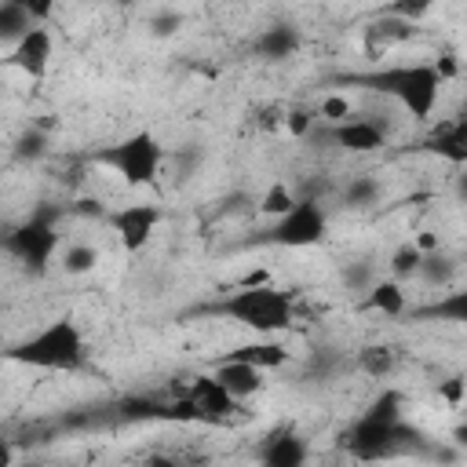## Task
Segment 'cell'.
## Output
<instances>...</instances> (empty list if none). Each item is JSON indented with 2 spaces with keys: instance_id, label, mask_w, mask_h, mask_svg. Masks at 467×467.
Wrapping results in <instances>:
<instances>
[{
  "instance_id": "obj_1",
  "label": "cell",
  "mask_w": 467,
  "mask_h": 467,
  "mask_svg": "<svg viewBox=\"0 0 467 467\" xmlns=\"http://www.w3.org/2000/svg\"><path fill=\"white\" fill-rule=\"evenodd\" d=\"M336 84H354V88H368L372 95H383L390 102H398L416 124H427L438 95H441V77L434 69V62H401V66H387V69H368V73H339Z\"/></svg>"
},
{
  "instance_id": "obj_32",
  "label": "cell",
  "mask_w": 467,
  "mask_h": 467,
  "mask_svg": "<svg viewBox=\"0 0 467 467\" xmlns=\"http://www.w3.org/2000/svg\"><path fill=\"white\" fill-rule=\"evenodd\" d=\"M73 212H77V215H91V219H99V215H106V208H102V204H99L95 197H80Z\"/></svg>"
},
{
  "instance_id": "obj_35",
  "label": "cell",
  "mask_w": 467,
  "mask_h": 467,
  "mask_svg": "<svg viewBox=\"0 0 467 467\" xmlns=\"http://www.w3.org/2000/svg\"><path fill=\"white\" fill-rule=\"evenodd\" d=\"M26 467H36V463H26Z\"/></svg>"
},
{
  "instance_id": "obj_31",
  "label": "cell",
  "mask_w": 467,
  "mask_h": 467,
  "mask_svg": "<svg viewBox=\"0 0 467 467\" xmlns=\"http://www.w3.org/2000/svg\"><path fill=\"white\" fill-rule=\"evenodd\" d=\"M285 124H288V131H292V135H306V131H310V124H314V113H310V109H303V106H296V109H288Z\"/></svg>"
},
{
  "instance_id": "obj_33",
  "label": "cell",
  "mask_w": 467,
  "mask_h": 467,
  "mask_svg": "<svg viewBox=\"0 0 467 467\" xmlns=\"http://www.w3.org/2000/svg\"><path fill=\"white\" fill-rule=\"evenodd\" d=\"M0 467H15V445L7 438H0Z\"/></svg>"
},
{
  "instance_id": "obj_17",
  "label": "cell",
  "mask_w": 467,
  "mask_h": 467,
  "mask_svg": "<svg viewBox=\"0 0 467 467\" xmlns=\"http://www.w3.org/2000/svg\"><path fill=\"white\" fill-rule=\"evenodd\" d=\"M212 376L223 383V390L234 401H244V398H252V394L263 390V372L252 368V365H241V361H215L212 365Z\"/></svg>"
},
{
  "instance_id": "obj_7",
  "label": "cell",
  "mask_w": 467,
  "mask_h": 467,
  "mask_svg": "<svg viewBox=\"0 0 467 467\" xmlns=\"http://www.w3.org/2000/svg\"><path fill=\"white\" fill-rule=\"evenodd\" d=\"M325 234H328L325 204L314 201V197H303V201H296L281 219H274V226L263 234V241H266V244H277V248H310V244H317Z\"/></svg>"
},
{
  "instance_id": "obj_22",
  "label": "cell",
  "mask_w": 467,
  "mask_h": 467,
  "mask_svg": "<svg viewBox=\"0 0 467 467\" xmlns=\"http://www.w3.org/2000/svg\"><path fill=\"white\" fill-rule=\"evenodd\" d=\"M95 266H99V248H95V244L73 241V244L62 248V270H66V274L80 277V274H91Z\"/></svg>"
},
{
  "instance_id": "obj_4",
  "label": "cell",
  "mask_w": 467,
  "mask_h": 467,
  "mask_svg": "<svg viewBox=\"0 0 467 467\" xmlns=\"http://www.w3.org/2000/svg\"><path fill=\"white\" fill-rule=\"evenodd\" d=\"M401 394L398 390H383L343 434H339V449L358 460V463H376V460H394V427L401 423Z\"/></svg>"
},
{
  "instance_id": "obj_34",
  "label": "cell",
  "mask_w": 467,
  "mask_h": 467,
  "mask_svg": "<svg viewBox=\"0 0 467 467\" xmlns=\"http://www.w3.org/2000/svg\"><path fill=\"white\" fill-rule=\"evenodd\" d=\"M146 467H179L171 456H164V452H153V456H146Z\"/></svg>"
},
{
  "instance_id": "obj_8",
  "label": "cell",
  "mask_w": 467,
  "mask_h": 467,
  "mask_svg": "<svg viewBox=\"0 0 467 467\" xmlns=\"http://www.w3.org/2000/svg\"><path fill=\"white\" fill-rule=\"evenodd\" d=\"M106 219H109V226L117 230V241L124 244V252H142L146 244H150V237L157 234V226H161V208L157 204H150V201H131V204H124V208H117V212H106Z\"/></svg>"
},
{
  "instance_id": "obj_12",
  "label": "cell",
  "mask_w": 467,
  "mask_h": 467,
  "mask_svg": "<svg viewBox=\"0 0 467 467\" xmlns=\"http://www.w3.org/2000/svg\"><path fill=\"white\" fill-rule=\"evenodd\" d=\"M310 445L296 427H277L259 445V467H306Z\"/></svg>"
},
{
  "instance_id": "obj_18",
  "label": "cell",
  "mask_w": 467,
  "mask_h": 467,
  "mask_svg": "<svg viewBox=\"0 0 467 467\" xmlns=\"http://www.w3.org/2000/svg\"><path fill=\"white\" fill-rule=\"evenodd\" d=\"M361 310H372V314H383V317H401L409 310V299H405V288L390 277L376 281L361 299H358Z\"/></svg>"
},
{
  "instance_id": "obj_24",
  "label": "cell",
  "mask_w": 467,
  "mask_h": 467,
  "mask_svg": "<svg viewBox=\"0 0 467 467\" xmlns=\"http://www.w3.org/2000/svg\"><path fill=\"white\" fill-rule=\"evenodd\" d=\"M379 179H372V175H358V179H350L347 182V190H343V204H350V208H368V204H376L379 201Z\"/></svg>"
},
{
  "instance_id": "obj_27",
  "label": "cell",
  "mask_w": 467,
  "mask_h": 467,
  "mask_svg": "<svg viewBox=\"0 0 467 467\" xmlns=\"http://www.w3.org/2000/svg\"><path fill=\"white\" fill-rule=\"evenodd\" d=\"M343 285L350 288V292H368L372 285H376V266L368 263V259H358V263H350L347 270H343Z\"/></svg>"
},
{
  "instance_id": "obj_20",
  "label": "cell",
  "mask_w": 467,
  "mask_h": 467,
  "mask_svg": "<svg viewBox=\"0 0 467 467\" xmlns=\"http://www.w3.org/2000/svg\"><path fill=\"white\" fill-rule=\"evenodd\" d=\"M11 153H15V161H22V164H36V161H44V157L51 153V135H47V124H29V128H26V131L15 139Z\"/></svg>"
},
{
  "instance_id": "obj_21",
  "label": "cell",
  "mask_w": 467,
  "mask_h": 467,
  "mask_svg": "<svg viewBox=\"0 0 467 467\" xmlns=\"http://www.w3.org/2000/svg\"><path fill=\"white\" fill-rule=\"evenodd\" d=\"M394 347H387V343H368V347H361L358 350V358H354V365L365 372V376H372V379H383V376H390L394 372Z\"/></svg>"
},
{
  "instance_id": "obj_25",
  "label": "cell",
  "mask_w": 467,
  "mask_h": 467,
  "mask_svg": "<svg viewBox=\"0 0 467 467\" xmlns=\"http://www.w3.org/2000/svg\"><path fill=\"white\" fill-rule=\"evenodd\" d=\"M416 317H438V321H463L467 317V296L463 292H449L445 299L416 310Z\"/></svg>"
},
{
  "instance_id": "obj_15",
  "label": "cell",
  "mask_w": 467,
  "mask_h": 467,
  "mask_svg": "<svg viewBox=\"0 0 467 467\" xmlns=\"http://www.w3.org/2000/svg\"><path fill=\"white\" fill-rule=\"evenodd\" d=\"M299 47H303V36H299V29H296L292 22H274V26H266V29L255 36V44H252V51H255L259 58H266V62H285V58H292Z\"/></svg>"
},
{
  "instance_id": "obj_9",
  "label": "cell",
  "mask_w": 467,
  "mask_h": 467,
  "mask_svg": "<svg viewBox=\"0 0 467 467\" xmlns=\"http://www.w3.org/2000/svg\"><path fill=\"white\" fill-rule=\"evenodd\" d=\"M328 139L347 150V153H376L387 146L390 139V120H376L372 109L365 113H350L343 124H332L328 128Z\"/></svg>"
},
{
  "instance_id": "obj_26",
  "label": "cell",
  "mask_w": 467,
  "mask_h": 467,
  "mask_svg": "<svg viewBox=\"0 0 467 467\" xmlns=\"http://www.w3.org/2000/svg\"><path fill=\"white\" fill-rule=\"evenodd\" d=\"M292 204H296V197H292V190H288L285 182H270V190H266L263 201H259V208H263L266 215H274V219H281Z\"/></svg>"
},
{
  "instance_id": "obj_14",
  "label": "cell",
  "mask_w": 467,
  "mask_h": 467,
  "mask_svg": "<svg viewBox=\"0 0 467 467\" xmlns=\"http://www.w3.org/2000/svg\"><path fill=\"white\" fill-rule=\"evenodd\" d=\"M423 150L445 157L449 164H463L467 161V117H449L441 120L427 139H423Z\"/></svg>"
},
{
  "instance_id": "obj_5",
  "label": "cell",
  "mask_w": 467,
  "mask_h": 467,
  "mask_svg": "<svg viewBox=\"0 0 467 467\" xmlns=\"http://www.w3.org/2000/svg\"><path fill=\"white\" fill-rule=\"evenodd\" d=\"M91 161L117 171L128 186H153L157 175H161V164H164V146L150 128H139L128 139L95 150Z\"/></svg>"
},
{
  "instance_id": "obj_23",
  "label": "cell",
  "mask_w": 467,
  "mask_h": 467,
  "mask_svg": "<svg viewBox=\"0 0 467 467\" xmlns=\"http://www.w3.org/2000/svg\"><path fill=\"white\" fill-rule=\"evenodd\" d=\"M420 259H423V252L412 244V241H405V244H398L394 252H390V281H409V277H416V270H420Z\"/></svg>"
},
{
  "instance_id": "obj_19",
  "label": "cell",
  "mask_w": 467,
  "mask_h": 467,
  "mask_svg": "<svg viewBox=\"0 0 467 467\" xmlns=\"http://www.w3.org/2000/svg\"><path fill=\"white\" fill-rule=\"evenodd\" d=\"M456 274H460L456 255H449V252H441V248L427 252V255L420 259V270H416V277H420L423 285H431V288H449V285L456 281Z\"/></svg>"
},
{
  "instance_id": "obj_16",
  "label": "cell",
  "mask_w": 467,
  "mask_h": 467,
  "mask_svg": "<svg viewBox=\"0 0 467 467\" xmlns=\"http://www.w3.org/2000/svg\"><path fill=\"white\" fill-rule=\"evenodd\" d=\"M292 358V350L285 343H274V339H259V343H244V347H234L230 354H223L219 361H241V365H252L259 372H274V368H285Z\"/></svg>"
},
{
  "instance_id": "obj_28",
  "label": "cell",
  "mask_w": 467,
  "mask_h": 467,
  "mask_svg": "<svg viewBox=\"0 0 467 467\" xmlns=\"http://www.w3.org/2000/svg\"><path fill=\"white\" fill-rule=\"evenodd\" d=\"M350 113H354V109H350V99H343V95H328V99H321V106H317V117L328 120V124H343ZM317 117H314V120H317Z\"/></svg>"
},
{
  "instance_id": "obj_3",
  "label": "cell",
  "mask_w": 467,
  "mask_h": 467,
  "mask_svg": "<svg viewBox=\"0 0 467 467\" xmlns=\"http://www.w3.org/2000/svg\"><path fill=\"white\" fill-rule=\"evenodd\" d=\"M4 361L26 365V368H44V372H80V368H88V350H84V336H80L77 321L58 317V321H47L44 328H36L33 336L11 343L4 350Z\"/></svg>"
},
{
  "instance_id": "obj_11",
  "label": "cell",
  "mask_w": 467,
  "mask_h": 467,
  "mask_svg": "<svg viewBox=\"0 0 467 467\" xmlns=\"http://www.w3.org/2000/svg\"><path fill=\"white\" fill-rule=\"evenodd\" d=\"M51 47H55V36L47 26H33L11 51H7V66L26 73L29 80H40L51 66Z\"/></svg>"
},
{
  "instance_id": "obj_2",
  "label": "cell",
  "mask_w": 467,
  "mask_h": 467,
  "mask_svg": "<svg viewBox=\"0 0 467 467\" xmlns=\"http://www.w3.org/2000/svg\"><path fill=\"white\" fill-rule=\"evenodd\" d=\"M226 317V321H237L259 336H274V332H285L296 317L292 310V296L285 288H274V285H252V288H234L226 292L223 299L215 303H201L193 310H186V317Z\"/></svg>"
},
{
  "instance_id": "obj_30",
  "label": "cell",
  "mask_w": 467,
  "mask_h": 467,
  "mask_svg": "<svg viewBox=\"0 0 467 467\" xmlns=\"http://www.w3.org/2000/svg\"><path fill=\"white\" fill-rule=\"evenodd\" d=\"M463 387H467V379L456 372V376H449V379L438 383V398H445L452 409H460V401H463Z\"/></svg>"
},
{
  "instance_id": "obj_13",
  "label": "cell",
  "mask_w": 467,
  "mask_h": 467,
  "mask_svg": "<svg viewBox=\"0 0 467 467\" xmlns=\"http://www.w3.org/2000/svg\"><path fill=\"white\" fill-rule=\"evenodd\" d=\"M47 15H51V7L22 4V0H4V4H0V44L15 47L33 26H44Z\"/></svg>"
},
{
  "instance_id": "obj_29",
  "label": "cell",
  "mask_w": 467,
  "mask_h": 467,
  "mask_svg": "<svg viewBox=\"0 0 467 467\" xmlns=\"http://www.w3.org/2000/svg\"><path fill=\"white\" fill-rule=\"evenodd\" d=\"M179 26H182V15H179V11H157V15L150 18L153 36H171Z\"/></svg>"
},
{
  "instance_id": "obj_6",
  "label": "cell",
  "mask_w": 467,
  "mask_h": 467,
  "mask_svg": "<svg viewBox=\"0 0 467 467\" xmlns=\"http://www.w3.org/2000/svg\"><path fill=\"white\" fill-rule=\"evenodd\" d=\"M58 219L62 208L58 204H40L29 219H22L18 226H11L4 234V252L15 255L29 274H47L51 255L58 248Z\"/></svg>"
},
{
  "instance_id": "obj_10",
  "label": "cell",
  "mask_w": 467,
  "mask_h": 467,
  "mask_svg": "<svg viewBox=\"0 0 467 467\" xmlns=\"http://www.w3.org/2000/svg\"><path fill=\"white\" fill-rule=\"evenodd\" d=\"M179 398H186L201 416H204V423L208 427H223V423H230L234 420V412L241 409L226 390H223V383L212 376V372H201V376H193L186 387H179L175 390Z\"/></svg>"
}]
</instances>
